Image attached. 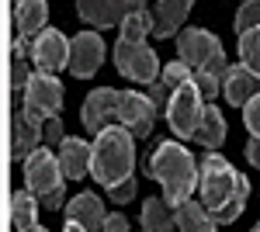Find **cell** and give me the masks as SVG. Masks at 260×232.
<instances>
[{
  "instance_id": "6da1fadb",
  "label": "cell",
  "mask_w": 260,
  "mask_h": 232,
  "mask_svg": "<svg viewBox=\"0 0 260 232\" xmlns=\"http://www.w3.org/2000/svg\"><path fill=\"white\" fill-rule=\"evenodd\" d=\"M201 205L212 212V218L219 225L236 222L246 208V197H250V180L225 159L222 153H208L201 159Z\"/></svg>"
},
{
  "instance_id": "7a4b0ae2",
  "label": "cell",
  "mask_w": 260,
  "mask_h": 232,
  "mask_svg": "<svg viewBox=\"0 0 260 232\" xmlns=\"http://www.w3.org/2000/svg\"><path fill=\"white\" fill-rule=\"evenodd\" d=\"M146 174L160 184L163 201L170 208H180L184 201H191L194 187L201 184V167L194 163V156L187 153L180 142H174V139L153 146L149 163H146Z\"/></svg>"
},
{
  "instance_id": "3957f363",
  "label": "cell",
  "mask_w": 260,
  "mask_h": 232,
  "mask_svg": "<svg viewBox=\"0 0 260 232\" xmlns=\"http://www.w3.org/2000/svg\"><path fill=\"white\" fill-rule=\"evenodd\" d=\"M132 170H136V136L125 125H111L101 136H94L90 174L98 184H104V191L132 180Z\"/></svg>"
},
{
  "instance_id": "277c9868",
  "label": "cell",
  "mask_w": 260,
  "mask_h": 232,
  "mask_svg": "<svg viewBox=\"0 0 260 232\" xmlns=\"http://www.w3.org/2000/svg\"><path fill=\"white\" fill-rule=\"evenodd\" d=\"M115 66H118L121 77H128L132 83H160V59H156V52L146 45V42H139V45H132V42H118L115 45Z\"/></svg>"
},
{
  "instance_id": "5b68a950",
  "label": "cell",
  "mask_w": 260,
  "mask_h": 232,
  "mask_svg": "<svg viewBox=\"0 0 260 232\" xmlns=\"http://www.w3.org/2000/svg\"><path fill=\"white\" fill-rule=\"evenodd\" d=\"M21 101H24V115L35 118V121L59 118V108H62V83L52 77V73H35Z\"/></svg>"
},
{
  "instance_id": "8992f818",
  "label": "cell",
  "mask_w": 260,
  "mask_h": 232,
  "mask_svg": "<svg viewBox=\"0 0 260 232\" xmlns=\"http://www.w3.org/2000/svg\"><path fill=\"white\" fill-rule=\"evenodd\" d=\"M201 115H205V97L198 94L194 83H184L180 90H174L170 111H167V121H170L174 136L194 139V132H198V125H201Z\"/></svg>"
},
{
  "instance_id": "52a82bcc",
  "label": "cell",
  "mask_w": 260,
  "mask_h": 232,
  "mask_svg": "<svg viewBox=\"0 0 260 232\" xmlns=\"http://www.w3.org/2000/svg\"><path fill=\"white\" fill-rule=\"evenodd\" d=\"M62 167H59V156L52 153L49 146L39 149V153H31L24 159V184H28V191L35 194V197H45V194H52L56 187H62Z\"/></svg>"
},
{
  "instance_id": "ba28073f",
  "label": "cell",
  "mask_w": 260,
  "mask_h": 232,
  "mask_svg": "<svg viewBox=\"0 0 260 232\" xmlns=\"http://www.w3.org/2000/svg\"><path fill=\"white\" fill-rule=\"evenodd\" d=\"M118 108H121V90H115V87H98L80 108L83 128L94 132V136H101V132L111 128V121L118 118Z\"/></svg>"
},
{
  "instance_id": "9c48e42d",
  "label": "cell",
  "mask_w": 260,
  "mask_h": 232,
  "mask_svg": "<svg viewBox=\"0 0 260 232\" xmlns=\"http://www.w3.org/2000/svg\"><path fill=\"white\" fill-rule=\"evenodd\" d=\"M70 42L59 28H45L39 39L31 42V59H35V66H39V73H52L56 77V70L62 66H70Z\"/></svg>"
},
{
  "instance_id": "30bf717a",
  "label": "cell",
  "mask_w": 260,
  "mask_h": 232,
  "mask_svg": "<svg viewBox=\"0 0 260 232\" xmlns=\"http://www.w3.org/2000/svg\"><path fill=\"white\" fill-rule=\"evenodd\" d=\"M104 62V39L98 31H80L70 42V73L77 80H90Z\"/></svg>"
},
{
  "instance_id": "8fae6325",
  "label": "cell",
  "mask_w": 260,
  "mask_h": 232,
  "mask_svg": "<svg viewBox=\"0 0 260 232\" xmlns=\"http://www.w3.org/2000/svg\"><path fill=\"white\" fill-rule=\"evenodd\" d=\"M177 52H180V62H187L191 70H205L215 56H222V45L212 31L205 28H187L177 35Z\"/></svg>"
},
{
  "instance_id": "7c38bea8",
  "label": "cell",
  "mask_w": 260,
  "mask_h": 232,
  "mask_svg": "<svg viewBox=\"0 0 260 232\" xmlns=\"http://www.w3.org/2000/svg\"><path fill=\"white\" fill-rule=\"evenodd\" d=\"M118 121L132 132L136 139H149L153 121H156V108L153 101L139 90H121V108H118Z\"/></svg>"
},
{
  "instance_id": "4fadbf2b",
  "label": "cell",
  "mask_w": 260,
  "mask_h": 232,
  "mask_svg": "<svg viewBox=\"0 0 260 232\" xmlns=\"http://www.w3.org/2000/svg\"><path fill=\"white\" fill-rule=\"evenodd\" d=\"M139 4H128V0H77V14H80L87 24H94V28H115V24H125V18L136 11Z\"/></svg>"
},
{
  "instance_id": "5bb4252c",
  "label": "cell",
  "mask_w": 260,
  "mask_h": 232,
  "mask_svg": "<svg viewBox=\"0 0 260 232\" xmlns=\"http://www.w3.org/2000/svg\"><path fill=\"white\" fill-rule=\"evenodd\" d=\"M66 222H77L87 232H104V201H101L94 191H80L73 201H66Z\"/></svg>"
},
{
  "instance_id": "9a60e30c",
  "label": "cell",
  "mask_w": 260,
  "mask_h": 232,
  "mask_svg": "<svg viewBox=\"0 0 260 232\" xmlns=\"http://www.w3.org/2000/svg\"><path fill=\"white\" fill-rule=\"evenodd\" d=\"M59 167L66 180H80L90 174V163H94V142H83V139H66L59 146Z\"/></svg>"
},
{
  "instance_id": "2e32d148",
  "label": "cell",
  "mask_w": 260,
  "mask_h": 232,
  "mask_svg": "<svg viewBox=\"0 0 260 232\" xmlns=\"http://www.w3.org/2000/svg\"><path fill=\"white\" fill-rule=\"evenodd\" d=\"M260 94V80L246 70V66H229V73H225V83H222V97L233 104V108H246L253 97Z\"/></svg>"
},
{
  "instance_id": "e0dca14e",
  "label": "cell",
  "mask_w": 260,
  "mask_h": 232,
  "mask_svg": "<svg viewBox=\"0 0 260 232\" xmlns=\"http://www.w3.org/2000/svg\"><path fill=\"white\" fill-rule=\"evenodd\" d=\"M191 14V0H160L153 4V35L160 39H170V35H180V24Z\"/></svg>"
},
{
  "instance_id": "ac0fdd59",
  "label": "cell",
  "mask_w": 260,
  "mask_h": 232,
  "mask_svg": "<svg viewBox=\"0 0 260 232\" xmlns=\"http://www.w3.org/2000/svg\"><path fill=\"white\" fill-rule=\"evenodd\" d=\"M39 139H42V125L35 118H28L24 111L14 115V142H11V156L14 159H28L31 153H39Z\"/></svg>"
},
{
  "instance_id": "d6986e66",
  "label": "cell",
  "mask_w": 260,
  "mask_h": 232,
  "mask_svg": "<svg viewBox=\"0 0 260 232\" xmlns=\"http://www.w3.org/2000/svg\"><path fill=\"white\" fill-rule=\"evenodd\" d=\"M142 232H177V208L163 197H149L142 205Z\"/></svg>"
},
{
  "instance_id": "ffe728a7",
  "label": "cell",
  "mask_w": 260,
  "mask_h": 232,
  "mask_svg": "<svg viewBox=\"0 0 260 232\" xmlns=\"http://www.w3.org/2000/svg\"><path fill=\"white\" fill-rule=\"evenodd\" d=\"M45 21H49V4H42V0H24V4L14 7V24H18L21 39L24 35L39 39L42 31H45Z\"/></svg>"
},
{
  "instance_id": "44dd1931",
  "label": "cell",
  "mask_w": 260,
  "mask_h": 232,
  "mask_svg": "<svg viewBox=\"0 0 260 232\" xmlns=\"http://www.w3.org/2000/svg\"><path fill=\"white\" fill-rule=\"evenodd\" d=\"M194 142L205 146V149H212V153L225 142V118H222V111L215 104H205V115H201V125L194 132Z\"/></svg>"
},
{
  "instance_id": "7402d4cb",
  "label": "cell",
  "mask_w": 260,
  "mask_h": 232,
  "mask_svg": "<svg viewBox=\"0 0 260 232\" xmlns=\"http://www.w3.org/2000/svg\"><path fill=\"white\" fill-rule=\"evenodd\" d=\"M215 225L219 222L212 218V212L198 201H184L177 208V232H215Z\"/></svg>"
},
{
  "instance_id": "603a6c76",
  "label": "cell",
  "mask_w": 260,
  "mask_h": 232,
  "mask_svg": "<svg viewBox=\"0 0 260 232\" xmlns=\"http://www.w3.org/2000/svg\"><path fill=\"white\" fill-rule=\"evenodd\" d=\"M35 218H39V201H35V194L18 191L14 197H11V222H14V229L18 232L35 229V225H39Z\"/></svg>"
},
{
  "instance_id": "cb8c5ba5",
  "label": "cell",
  "mask_w": 260,
  "mask_h": 232,
  "mask_svg": "<svg viewBox=\"0 0 260 232\" xmlns=\"http://www.w3.org/2000/svg\"><path fill=\"white\" fill-rule=\"evenodd\" d=\"M153 31V7H146V4H139L128 18H125V24H121V39L118 42H132V45H139L146 35Z\"/></svg>"
},
{
  "instance_id": "d4e9b609",
  "label": "cell",
  "mask_w": 260,
  "mask_h": 232,
  "mask_svg": "<svg viewBox=\"0 0 260 232\" xmlns=\"http://www.w3.org/2000/svg\"><path fill=\"white\" fill-rule=\"evenodd\" d=\"M240 62L260 80V28H257V31L240 35Z\"/></svg>"
},
{
  "instance_id": "484cf974",
  "label": "cell",
  "mask_w": 260,
  "mask_h": 232,
  "mask_svg": "<svg viewBox=\"0 0 260 232\" xmlns=\"http://www.w3.org/2000/svg\"><path fill=\"white\" fill-rule=\"evenodd\" d=\"M191 66L187 62H180V59H174V62H167L163 66V73H160V83L167 87V90H180L184 83H191Z\"/></svg>"
},
{
  "instance_id": "4316f807",
  "label": "cell",
  "mask_w": 260,
  "mask_h": 232,
  "mask_svg": "<svg viewBox=\"0 0 260 232\" xmlns=\"http://www.w3.org/2000/svg\"><path fill=\"white\" fill-rule=\"evenodd\" d=\"M236 35H246V31H257L260 28V4L257 0H246L240 11H236V21H233Z\"/></svg>"
},
{
  "instance_id": "83f0119b",
  "label": "cell",
  "mask_w": 260,
  "mask_h": 232,
  "mask_svg": "<svg viewBox=\"0 0 260 232\" xmlns=\"http://www.w3.org/2000/svg\"><path fill=\"white\" fill-rule=\"evenodd\" d=\"M191 83L198 87V94L205 97V101H215V97L222 94V80L212 77L208 70H194V73H191Z\"/></svg>"
},
{
  "instance_id": "f1b7e54d",
  "label": "cell",
  "mask_w": 260,
  "mask_h": 232,
  "mask_svg": "<svg viewBox=\"0 0 260 232\" xmlns=\"http://www.w3.org/2000/svg\"><path fill=\"white\" fill-rule=\"evenodd\" d=\"M146 97L153 101V108H156V115H167V111H170V101H174V90H167L163 83H153V87L146 90Z\"/></svg>"
},
{
  "instance_id": "f546056e",
  "label": "cell",
  "mask_w": 260,
  "mask_h": 232,
  "mask_svg": "<svg viewBox=\"0 0 260 232\" xmlns=\"http://www.w3.org/2000/svg\"><path fill=\"white\" fill-rule=\"evenodd\" d=\"M31 77H35V73L28 70V62H24V59H14V66H11V87H14L18 94H21V90H28Z\"/></svg>"
},
{
  "instance_id": "4dcf8cb0",
  "label": "cell",
  "mask_w": 260,
  "mask_h": 232,
  "mask_svg": "<svg viewBox=\"0 0 260 232\" xmlns=\"http://www.w3.org/2000/svg\"><path fill=\"white\" fill-rule=\"evenodd\" d=\"M243 121H246V128H250V136H260V94L243 108Z\"/></svg>"
},
{
  "instance_id": "1f68e13d",
  "label": "cell",
  "mask_w": 260,
  "mask_h": 232,
  "mask_svg": "<svg viewBox=\"0 0 260 232\" xmlns=\"http://www.w3.org/2000/svg\"><path fill=\"white\" fill-rule=\"evenodd\" d=\"M42 139H45L49 146H62V142H66V136H62V121H59V118H49V121L42 125Z\"/></svg>"
},
{
  "instance_id": "d6a6232c",
  "label": "cell",
  "mask_w": 260,
  "mask_h": 232,
  "mask_svg": "<svg viewBox=\"0 0 260 232\" xmlns=\"http://www.w3.org/2000/svg\"><path fill=\"white\" fill-rule=\"evenodd\" d=\"M136 191H139V187H136V180H125V184H118V187H111L108 197H111L115 205H128V201L136 197Z\"/></svg>"
},
{
  "instance_id": "836d02e7",
  "label": "cell",
  "mask_w": 260,
  "mask_h": 232,
  "mask_svg": "<svg viewBox=\"0 0 260 232\" xmlns=\"http://www.w3.org/2000/svg\"><path fill=\"white\" fill-rule=\"evenodd\" d=\"M42 205H45V208H62V205H66V187H56L52 194H45Z\"/></svg>"
},
{
  "instance_id": "e575fe53",
  "label": "cell",
  "mask_w": 260,
  "mask_h": 232,
  "mask_svg": "<svg viewBox=\"0 0 260 232\" xmlns=\"http://www.w3.org/2000/svg\"><path fill=\"white\" fill-rule=\"evenodd\" d=\"M246 159L260 170V136H250V142H246Z\"/></svg>"
},
{
  "instance_id": "d590c367",
  "label": "cell",
  "mask_w": 260,
  "mask_h": 232,
  "mask_svg": "<svg viewBox=\"0 0 260 232\" xmlns=\"http://www.w3.org/2000/svg\"><path fill=\"white\" fill-rule=\"evenodd\" d=\"M104 232H128V222H125V215H108V222H104Z\"/></svg>"
},
{
  "instance_id": "8d00e7d4",
  "label": "cell",
  "mask_w": 260,
  "mask_h": 232,
  "mask_svg": "<svg viewBox=\"0 0 260 232\" xmlns=\"http://www.w3.org/2000/svg\"><path fill=\"white\" fill-rule=\"evenodd\" d=\"M62 232H87V229H83V225H77V222H66V229H62Z\"/></svg>"
},
{
  "instance_id": "74e56055",
  "label": "cell",
  "mask_w": 260,
  "mask_h": 232,
  "mask_svg": "<svg viewBox=\"0 0 260 232\" xmlns=\"http://www.w3.org/2000/svg\"><path fill=\"white\" fill-rule=\"evenodd\" d=\"M28 232H49V229H42V225H35V229H28Z\"/></svg>"
},
{
  "instance_id": "f35d334b",
  "label": "cell",
  "mask_w": 260,
  "mask_h": 232,
  "mask_svg": "<svg viewBox=\"0 0 260 232\" xmlns=\"http://www.w3.org/2000/svg\"><path fill=\"white\" fill-rule=\"evenodd\" d=\"M253 232H260V225H253Z\"/></svg>"
}]
</instances>
